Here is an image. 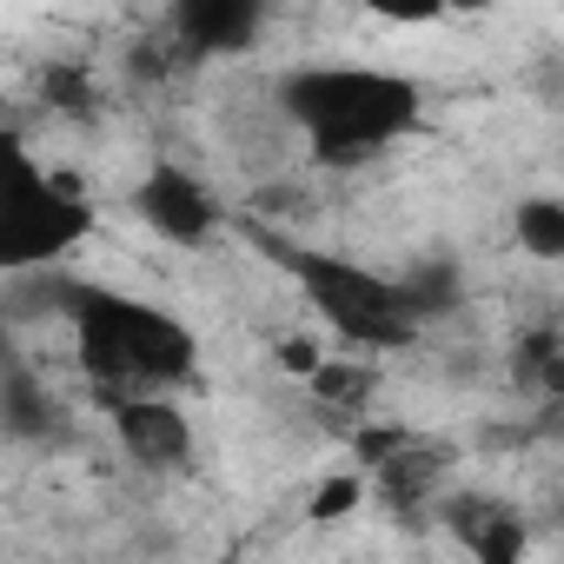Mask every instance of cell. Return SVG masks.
I'll list each match as a JSON object with an SVG mask.
<instances>
[{"mask_svg": "<svg viewBox=\"0 0 564 564\" xmlns=\"http://www.w3.org/2000/svg\"><path fill=\"white\" fill-rule=\"evenodd\" d=\"M67 352L87 372V386L107 405H133V399H173L180 386H193L199 372V339L186 319H173L153 300H133L120 286H74L67 279Z\"/></svg>", "mask_w": 564, "mask_h": 564, "instance_id": "obj_1", "label": "cell"}, {"mask_svg": "<svg viewBox=\"0 0 564 564\" xmlns=\"http://www.w3.org/2000/svg\"><path fill=\"white\" fill-rule=\"evenodd\" d=\"M133 206L166 246H206L213 226H219V193L186 160H147V173L133 186Z\"/></svg>", "mask_w": 564, "mask_h": 564, "instance_id": "obj_4", "label": "cell"}, {"mask_svg": "<svg viewBox=\"0 0 564 564\" xmlns=\"http://www.w3.org/2000/svg\"><path fill=\"white\" fill-rule=\"evenodd\" d=\"M279 107H286L300 147L326 166H359L386 153L412 120H419V87L386 67H300L279 80Z\"/></svg>", "mask_w": 564, "mask_h": 564, "instance_id": "obj_2", "label": "cell"}, {"mask_svg": "<svg viewBox=\"0 0 564 564\" xmlns=\"http://www.w3.org/2000/svg\"><path fill=\"white\" fill-rule=\"evenodd\" d=\"M113 438L120 452L140 465V471H180L193 458V425L180 412V399H133V405H113Z\"/></svg>", "mask_w": 564, "mask_h": 564, "instance_id": "obj_5", "label": "cell"}, {"mask_svg": "<svg viewBox=\"0 0 564 564\" xmlns=\"http://www.w3.org/2000/svg\"><path fill=\"white\" fill-rule=\"evenodd\" d=\"M94 232V199L47 160L34 153H8V180H0V259L14 279H34L47 265H61L74 246H87Z\"/></svg>", "mask_w": 564, "mask_h": 564, "instance_id": "obj_3", "label": "cell"}, {"mask_svg": "<svg viewBox=\"0 0 564 564\" xmlns=\"http://www.w3.org/2000/svg\"><path fill=\"white\" fill-rule=\"evenodd\" d=\"M518 246L538 265H564V199H524L518 206Z\"/></svg>", "mask_w": 564, "mask_h": 564, "instance_id": "obj_6", "label": "cell"}]
</instances>
